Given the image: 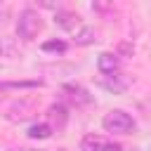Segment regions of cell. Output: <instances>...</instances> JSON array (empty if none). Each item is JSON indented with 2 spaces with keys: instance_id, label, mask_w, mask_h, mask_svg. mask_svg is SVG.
I'll return each mask as SVG.
<instances>
[{
  "instance_id": "cell-8",
  "label": "cell",
  "mask_w": 151,
  "mask_h": 151,
  "mask_svg": "<svg viewBox=\"0 0 151 151\" xmlns=\"http://www.w3.org/2000/svg\"><path fill=\"white\" fill-rule=\"evenodd\" d=\"M66 120H68V113H66V106H64V104H52V106L47 109V123H50L54 130H64Z\"/></svg>"
},
{
  "instance_id": "cell-2",
  "label": "cell",
  "mask_w": 151,
  "mask_h": 151,
  "mask_svg": "<svg viewBox=\"0 0 151 151\" xmlns=\"http://www.w3.org/2000/svg\"><path fill=\"white\" fill-rule=\"evenodd\" d=\"M101 125H104L106 132H113V134H130V132L134 130V118H132L130 113H125L123 109H113V111H109V113L104 116Z\"/></svg>"
},
{
  "instance_id": "cell-12",
  "label": "cell",
  "mask_w": 151,
  "mask_h": 151,
  "mask_svg": "<svg viewBox=\"0 0 151 151\" xmlns=\"http://www.w3.org/2000/svg\"><path fill=\"white\" fill-rule=\"evenodd\" d=\"M42 52H66V42L64 40H47L42 42Z\"/></svg>"
},
{
  "instance_id": "cell-4",
  "label": "cell",
  "mask_w": 151,
  "mask_h": 151,
  "mask_svg": "<svg viewBox=\"0 0 151 151\" xmlns=\"http://www.w3.org/2000/svg\"><path fill=\"white\" fill-rule=\"evenodd\" d=\"M80 149H83V151H123L120 144L109 142V139L101 137V134H85L83 142H80Z\"/></svg>"
},
{
  "instance_id": "cell-14",
  "label": "cell",
  "mask_w": 151,
  "mask_h": 151,
  "mask_svg": "<svg viewBox=\"0 0 151 151\" xmlns=\"http://www.w3.org/2000/svg\"><path fill=\"white\" fill-rule=\"evenodd\" d=\"M57 151H66V149H57Z\"/></svg>"
},
{
  "instance_id": "cell-11",
  "label": "cell",
  "mask_w": 151,
  "mask_h": 151,
  "mask_svg": "<svg viewBox=\"0 0 151 151\" xmlns=\"http://www.w3.org/2000/svg\"><path fill=\"white\" fill-rule=\"evenodd\" d=\"M94 42H97V31H94L92 26H83V28L76 33V45L87 47V45H94Z\"/></svg>"
},
{
  "instance_id": "cell-6",
  "label": "cell",
  "mask_w": 151,
  "mask_h": 151,
  "mask_svg": "<svg viewBox=\"0 0 151 151\" xmlns=\"http://www.w3.org/2000/svg\"><path fill=\"white\" fill-rule=\"evenodd\" d=\"M99 85H101L104 90L113 92V94H123V92L127 90L130 80L123 78V76H118V73H113V76H101V78H99Z\"/></svg>"
},
{
  "instance_id": "cell-3",
  "label": "cell",
  "mask_w": 151,
  "mask_h": 151,
  "mask_svg": "<svg viewBox=\"0 0 151 151\" xmlns=\"http://www.w3.org/2000/svg\"><path fill=\"white\" fill-rule=\"evenodd\" d=\"M61 92H64V99H66L71 106H76V109L90 106V104L94 101V97H92L85 87H80V85H64Z\"/></svg>"
},
{
  "instance_id": "cell-13",
  "label": "cell",
  "mask_w": 151,
  "mask_h": 151,
  "mask_svg": "<svg viewBox=\"0 0 151 151\" xmlns=\"http://www.w3.org/2000/svg\"><path fill=\"white\" fill-rule=\"evenodd\" d=\"M42 85V80H21V83H2V90H12V87H38Z\"/></svg>"
},
{
  "instance_id": "cell-16",
  "label": "cell",
  "mask_w": 151,
  "mask_h": 151,
  "mask_svg": "<svg viewBox=\"0 0 151 151\" xmlns=\"http://www.w3.org/2000/svg\"><path fill=\"white\" fill-rule=\"evenodd\" d=\"M149 151H151V149H149Z\"/></svg>"
},
{
  "instance_id": "cell-9",
  "label": "cell",
  "mask_w": 151,
  "mask_h": 151,
  "mask_svg": "<svg viewBox=\"0 0 151 151\" xmlns=\"http://www.w3.org/2000/svg\"><path fill=\"white\" fill-rule=\"evenodd\" d=\"M78 21H80V17L76 12H71V9H57L54 12V24L59 28H64V31H73L78 26Z\"/></svg>"
},
{
  "instance_id": "cell-1",
  "label": "cell",
  "mask_w": 151,
  "mask_h": 151,
  "mask_svg": "<svg viewBox=\"0 0 151 151\" xmlns=\"http://www.w3.org/2000/svg\"><path fill=\"white\" fill-rule=\"evenodd\" d=\"M40 31H42V17L35 9H31V7L21 9L19 17H17V35L21 40L31 42V40H35V35Z\"/></svg>"
},
{
  "instance_id": "cell-5",
  "label": "cell",
  "mask_w": 151,
  "mask_h": 151,
  "mask_svg": "<svg viewBox=\"0 0 151 151\" xmlns=\"http://www.w3.org/2000/svg\"><path fill=\"white\" fill-rule=\"evenodd\" d=\"M28 116H33V104L31 101H12L5 111V118L9 123H19V120H26Z\"/></svg>"
},
{
  "instance_id": "cell-15",
  "label": "cell",
  "mask_w": 151,
  "mask_h": 151,
  "mask_svg": "<svg viewBox=\"0 0 151 151\" xmlns=\"http://www.w3.org/2000/svg\"><path fill=\"white\" fill-rule=\"evenodd\" d=\"M132 151H139V149H132Z\"/></svg>"
},
{
  "instance_id": "cell-10",
  "label": "cell",
  "mask_w": 151,
  "mask_h": 151,
  "mask_svg": "<svg viewBox=\"0 0 151 151\" xmlns=\"http://www.w3.org/2000/svg\"><path fill=\"white\" fill-rule=\"evenodd\" d=\"M52 132H54V127L50 123H35L28 127L26 134H28V139H47V137H52Z\"/></svg>"
},
{
  "instance_id": "cell-7",
  "label": "cell",
  "mask_w": 151,
  "mask_h": 151,
  "mask_svg": "<svg viewBox=\"0 0 151 151\" xmlns=\"http://www.w3.org/2000/svg\"><path fill=\"white\" fill-rule=\"evenodd\" d=\"M118 66H120V61H118V54H113V52H101L97 59V68L101 76H113L118 71Z\"/></svg>"
}]
</instances>
